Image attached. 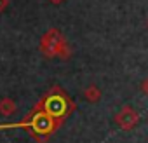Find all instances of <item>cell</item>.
Returning a JSON list of instances; mask_svg holds the SVG:
<instances>
[{
  "instance_id": "obj_6",
  "label": "cell",
  "mask_w": 148,
  "mask_h": 143,
  "mask_svg": "<svg viewBox=\"0 0 148 143\" xmlns=\"http://www.w3.org/2000/svg\"><path fill=\"white\" fill-rule=\"evenodd\" d=\"M9 6V0H0V12H4Z\"/></svg>"
},
{
  "instance_id": "obj_2",
  "label": "cell",
  "mask_w": 148,
  "mask_h": 143,
  "mask_svg": "<svg viewBox=\"0 0 148 143\" xmlns=\"http://www.w3.org/2000/svg\"><path fill=\"white\" fill-rule=\"evenodd\" d=\"M115 122H117V126H119L120 129L131 131V129H134L136 124L139 122V115H138V112H136L134 108L124 107V108L115 115Z\"/></svg>"
},
{
  "instance_id": "obj_3",
  "label": "cell",
  "mask_w": 148,
  "mask_h": 143,
  "mask_svg": "<svg viewBox=\"0 0 148 143\" xmlns=\"http://www.w3.org/2000/svg\"><path fill=\"white\" fill-rule=\"evenodd\" d=\"M18 107H16V101L12 98H2L0 100V115H4V117H11L12 113H16Z\"/></svg>"
},
{
  "instance_id": "obj_8",
  "label": "cell",
  "mask_w": 148,
  "mask_h": 143,
  "mask_svg": "<svg viewBox=\"0 0 148 143\" xmlns=\"http://www.w3.org/2000/svg\"><path fill=\"white\" fill-rule=\"evenodd\" d=\"M146 28H148V18H146Z\"/></svg>"
},
{
  "instance_id": "obj_4",
  "label": "cell",
  "mask_w": 148,
  "mask_h": 143,
  "mask_svg": "<svg viewBox=\"0 0 148 143\" xmlns=\"http://www.w3.org/2000/svg\"><path fill=\"white\" fill-rule=\"evenodd\" d=\"M84 98L89 101V103H98L101 100V91L96 84H91L84 89Z\"/></svg>"
},
{
  "instance_id": "obj_7",
  "label": "cell",
  "mask_w": 148,
  "mask_h": 143,
  "mask_svg": "<svg viewBox=\"0 0 148 143\" xmlns=\"http://www.w3.org/2000/svg\"><path fill=\"white\" fill-rule=\"evenodd\" d=\"M49 2H51V4H54V6H59V4H63V2H64V0H49Z\"/></svg>"
},
{
  "instance_id": "obj_5",
  "label": "cell",
  "mask_w": 148,
  "mask_h": 143,
  "mask_svg": "<svg viewBox=\"0 0 148 143\" xmlns=\"http://www.w3.org/2000/svg\"><path fill=\"white\" fill-rule=\"evenodd\" d=\"M141 91H143V94L148 96V79H145V80L141 82Z\"/></svg>"
},
{
  "instance_id": "obj_1",
  "label": "cell",
  "mask_w": 148,
  "mask_h": 143,
  "mask_svg": "<svg viewBox=\"0 0 148 143\" xmlns=\"http://www.w3.org/2000/svg\"><path fill=\"white\" fill-rule=\"evenodd\" d=\"M40 51L47 58H61V59H68L70 54H71L66 38L56 28H51V30H47L42 35V38H40Z\"/></svg>"
}]
</instances>
